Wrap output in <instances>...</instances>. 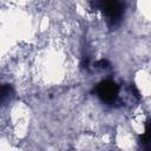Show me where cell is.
Returning a JSON list of instances; mask_svg holds the SVG:
<instances>
[{"instance_id": "cell-2", "label": "cell", "mask_w": 151, "mask_h": 151, "mask_svg": "<svg viewBox=\"0 0 151 151\" xmlns=\"http://www.w3.org/2000/svg\"><path fill=\"white\" fill-rule=\"evenodd\" d=\"M94 92L97 97L105 104L113 105L118 101L119 98V92H120V86L111 79H105L101 80L100 83L97 84Z\"/></svg>"}, {"instance_id": "cell-1", "label": "cell", "mask_w": 151, "mask_h": 151, "mask_svg": "<svg viewBox=\"0 0 151 151\" xmlns=\"http://www.w3.org/2000/svg\"><path fill=\"white\" fill-rule=\"evenodd\" d=\"M91 8L96 11H100L105 18L107 25L113 28L117 27L123 20L125 5L123 0H91Z\"/></svg>"}, {"instance_id": "cell-5", "label": "cell", "mask_w": 151, "mask_h": 151, "mask_svg": "<svg viewBox=\"0 0 151 151\" xmlns=\"http://www.w3.org/2000/svg\"><path fill=\"white\" fill-rule=\"evenodd\" d=\"M94 65H96V67H100V68H107V67L110 66V63H109L107 60H105V59H101V60L97 61Z\"/></svg>"}, {"instance_id": "cell-4", "label": "cell", "mask_w": 151, "mask_h": 151, "mask_svg": "<svg viewBox=\"0 0 151 151\" xmlns=\"http://www.w3.org/2000/svg\"><path fill=\"white\" fill-rule=\"evenodd\" d=\"M144 147H147L150 145V129H149V122L146 123L145 126V132L140 136V142H139Z\"/></svg>"}, {"instance_id": "cell-3", "label": "cell", "mask_w": 151, "mask_h": 151, "mask_svg": "<svg viewBox=\"0 0 151 151\" xmlns=\"http://www.w3.org/2000/svg\"><path fill=\"white\" fill-rule=\"evenodd\" d=\"M13 96V88L8 84H0V105L11 99Z\"/></svg>"}]
</instances>
